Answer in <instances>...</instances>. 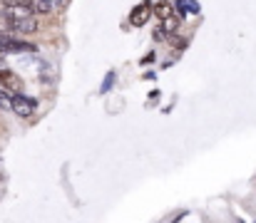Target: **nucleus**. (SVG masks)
Here are the masks:
<instances>
[{
	"label": "nucleus",
	"instance_id": "7",
	"mask_svg": "<svg viewBox=\"0 0 256 223\" xmlns=\"http://www.w3.org/2000/svg\"><path fill=\"white\" fill-rule=\"evenodd\" d=\"M179 7H184V10H192V12H196V2H194V0H179Z\"/></svg>",
	"mask_w": 256,
	"mask_h": 223
},
{
	"label": "nucleus",
	"instance_id": "2",
	"mask_svg": "<svg viewBox=\"0 0 256 223\" xmlns=\"http://www.w3.org/2000/svg\"><path fill=\"white\" fill-rule=\"evenodd\" d=\"M0 84L8 89V94L22 92V79L12 72V70H8V67H0Z\"/></svg>",
	"mask_w": 256,
	"mask_h": 223
},
{
	"label": "nucleus",
	"instance_id": "4",
	"mask_svg": "<svg viewBox=\"0 0 256 223\" xmlns=\"http://www.w3.org/2000/svg\"><path fill=\"white\" fill-rule=\"evenodd\" d=\"M25 5H28V10H30L32 15H50V12H52V7H50L48 0H28Z\"/></svg>",
	"mask_w": 256,
	"mask_h": 223
},
{
	"label": "nucleus",
	"instance_id": "3",
	"mask_svg": "<svg viewBox=\"0 0 256 223\" xmlns=\"http://www.w3.org/2000/svg\"><path fill=\"white\" fill-rule=\"evenodd\" d=\"M150 15H152V5H150V2H142V5H137V7L132 10L130 22H132L134 27H142V25L150 20Z\"/></svg>",
	"mask_w": 256,
	"mask_h": 223
},
{
	"label": "nucleus",
	"instance_id": "10",
	"mask_svg": "<svg viewBox=\"0 0 256 223\" xmlns=\"http://www.w3.org/2000/svg\"><path fill=\"white\" fill-rule=\"evenodd\" d=\"M0 104H5V107H10V99H5V94L0 92Z\"/></svg>",
	"mask_w": 256,
	"mask_h": 223
},
{
	"label": "nucleus",
	"instance_id": "8",
	"mask_svg": "<svg viewBox=\"0 0 256 223\" xmlns=\"http://www.w3.org/2000/svg\"><path fill=\"white\" fill-rule=\"evenodd\" d=\"M48 2H50V7H52V10H60V7H65L70 0H48Z\"/></svg>",
	"mask_w": 256,
	"mask_h": 223
},
{
	"label": "nucleus",
	"instance_id": "6",
	"mask_svg": "<svg viewBox=\"0 0 256 223\" xmlns=\"http://www.w3.org/2000/svg\"><path fill=\"white\" fill-rule=\"evenodd\" d=\"M176 27H179V20H176L174 15H170V17L162 20V30H164V32H174Z\"/></svg>",
	"mask_w": 256,
	"mask_h": 223
},
{
	"label": "nucleus",
	"instance_id": "5",
	"mask_svg": "<svg viewBox=\"0 0 256 223\" xmlns=\"http://www.w3.org/2000/svg\"><path fill=\"white\" fill-rule=\"evenodd\" d=\"M152 12L160 17V20H164V17H170V15H174V5H172L170 0H160L154 7H152Z\"/></svg>",
	"mask_w": 256,
	"mask_h": 223
},
{
	"label": "nucleus",
	"instance_id": "9",
	"mask_svg": "<svg viewBox=\"0 0 256 223\" xmlns=\"http://www.w3.org/2000/svg\"><path fill=\"white\" fill-rule=\"evenodd\" d=\"M2 5H8V7H12V5H25L28 0H0Z\"/></svg>",
	"mask_w": 256,
	"mask_h": 223
},
{
	"label": "nucleus",
	"instance_id": "1",
	"mask_svg": "<svg viewBox=\"0 0 256 223\" xmlns=\"http://www.w3.org/2000/svg\"><path fill=\"white\" fill-rule=\"evenodd\" d=\"M10 109H12L18 117L28 119V117H32V112H35V102H32V99H28V97H22V94L18 92V94H12V97H10Z\"/></svg>",
	"mask_w": 256,
	"mask_h": 223
}]
</instances>
